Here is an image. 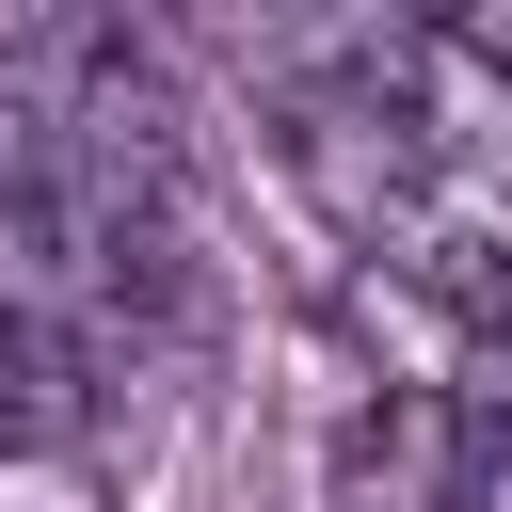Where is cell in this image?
Segmentation results:
<instances>
[{
    "label": "cell",
    "instance_id": "obj_4",
    "mask_svg": "<svg viewBox=\"0 0 512 512\" xmlns=\"http://www.w3.org/2000/svg\"><path fill=\"white\" fill-rule=\"evenodd\" d=\"M416 512H512V320L464 352V384L416 432Z\"/></svg>",
    "mask_w": 512,
    "mask_h": 512
},
{
    "label": "cell",
    "instance_id": "obj_3",
    "mask_svg": "<svg viewBox=\"0 0 512 512\" xmlns=\"http://www.w3.org/2000/svg\"><path fill=\"white\" fill-rule=\"evenodd\" d=\"M96 400H112V352H80V336H48V320L0 304V480L80 464L96 448Z\"/></svg>",
    "mask_w": 512,
    "mask_h": 512
},
{
    "label": "cell",
    "instance_id": "obj_2",
    "mask_svg": "<svg viewBox=\"0 0 512 512\" xmlns=\"http://www.w3.org/2000/svg\"><path fill=\"white\" fill-rule=\"evenodd\" d=\"M0 304L112 352L192 304V160L176 96L112 32H32L0 64Z\"/></svg>",
    "mask_w": 512,
    "mask_h": 512
},
{
    "label": "cell",
    "instance_id": "obj_1",
    "mask_svg": "<svg viewBox=\"0 0 512 512\" xmlns=\"http://www.w3.org/2000/svg\"><path fill=\"white\" fill-rule=\"evenodd\" d=\"M272 160L320 208V240L416 304L448 352L512 320V64L464 16L320 32L272 64Z\"/></svg>",
    "mask_w": 512,
    "mask_h": 512
}]
</instances>
